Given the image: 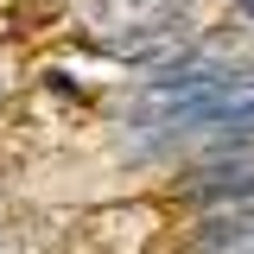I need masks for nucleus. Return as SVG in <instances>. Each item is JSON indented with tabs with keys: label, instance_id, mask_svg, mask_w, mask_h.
Here are the masks:
<instances>
[{
	"label": "nucleus",
	"instance_id": "f257e3e1",
	"mask_svg": "<svg viewBox=\"0 0 254 254\" xmlns=\"http://www.w3.org/2000/svg\"><path fill=\"white\" fill-rule=\"evenodd\" d=\"M242 13H248V19H254V0H242Z\"/></svg>",
	"mask_w": 254,
	"mask_h": 254
}]
</instances>
